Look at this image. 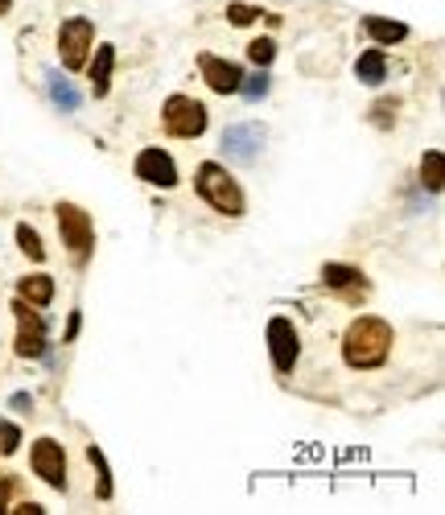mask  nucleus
Segmentation results:
<instances>
[{
	"instance_id": "f257e3e1",
	"label": "nucleus",
	"mask_w": 445,
	"mask_h": 515,
	"mask_svg": "<svg viewBox=\"0 0 445 515\" xmlns=\"http://www.w3.org/2000/svg\"><path fill=\"white\" fill-rule=\"evenodd\" d=\"M392 342H396V334H392V326L384 318L359 313L347 326V334H342V359H347L350 371H376V367H384Z\"/></svg>"
},
{
	"instance_id": "f03ea898",
	"label": "nucleus",
	"mask_w": 445,
	"mask_h": 515,
	"mask_svg": "<svg viewBox=\"0 0 445 515\" xmlns=\"http://www.w3.org/2000/svg\"><path fill=\"white\" fill-rule=\"evenodd\" d=\"M194 190H198L203 203H211L214 211L227 214V219H243V211H248V198H243L240 182H235L219 161H203V166L194 169Z\"/></svg>"
},
{
	"instance_id": "7ed1b4c3",
	"label": "nucleus",
	"mask_w": 445,
	"mask_h": 515,
	"mask_svg": "<svg viewBox=\"0 0 445 515\" xmlns=\"http://www.w3.org/2000/svg\"><path fill=\"white\" fill-rule=\"evenodd\" d=\"M54 214H59V231H62V243H67L70 260L83 268V264L91 260V252H95V227H91V214L78 203H59L54 206Z\"/></svg>"
},
{
	"instance_id": "20e7f679",
	"label": "nucleus",
	"mask_w": 445,
	"mask_h": 515,
	"mask_svg": "<svg viewBox=\"0 0 445 515\" xmlns=\"http://www.w3.org/2000/svg\"><path fill=\"white\" fill-rule=\"evenodd\" d=\"M206 107L198 104L194 95H169L161 107V128L169 132V137L177 140H194V137H203L206 132Z\"/></svg>"
},
{
	"instance_id": "39448f33",
	"label": "nucleus",
	"mask_w": 445,
	"mask_h": 515,
	"mask_svg": "<svg viewBox=\"0 0 445 515\" xmlns=\"http://www.w3.org/2000/svg\"><path fill=\"white\" fill-rule=\"evenodd\" d=\"M95 46V25L87 17H70L59 25V59L67 70H83Z\"/></svg>"
},
{
	"instance_id": "423d86ee",
	"label": "nucleus",
	"mask_w": 445,
	"mask_h": 515,
	"mask_svg": "<svg viewBox=\"0 0 445 515\" xmlns=\"http://www.w3.org/2000/svg\"><path fill=\"white\" fill-rule=\"evenodd\" d=\"M13 313H17V342H13L17 359H41L50 350V339H46V321H41L38 305L17 297V302H13Z\"/></svg>"
},
{
	"instance_id": "0eeeda50",
	"label": "nucleus",
	"mask_w": 445,
	"mask_h": 515,
	"mask_svg": "<svg viewBox=\"0 0 445 515\" xmlns=\"http://www.w3.org/2000/svg\"><path fill=\"white\" fill-rule=\"evenodd\" d=\"M268 355H272V367L289 375L297 367V355H301V339H297V326L289 318H272L268 321Z\"/></svg>"
},
{
	"instance_id": "6e6552de",
	"label": "nucleus",
	"mask_w": 445,
	"mask_h": 515,
	"mask_svg": "<svg viewBox=\"0 0 445 515\" xmlns=\"http://www.w3.org/2000/svg\"><path fill=\"white\" fill-rule=\"evenodd\" d=\"M30 462H33V474H38L46 486H54V491H67V454H62V446L54 438L33 441Z\"/></svg>"
},
{
	"instance_id": "1a4fd4ad",
	"label": "nucleus",
	"mask_w": 445,
	"mask_h": 515,
	"mask_svg": "<svg viewBox=\"0 0 445 515\" xmlns=\"http://www.w3.org/2000/svg\"><path fill=\"white\" fill-rule=\"evenodd\" d=\"M264 140H268V128L264 124H232L222 132V153L232 157V161H243V166H248V161H256Z\"/></svg>"
},
{
	"instance_id": "9d476101",
	"label": "nucleus",
	"mask_w": 445,
	"mask_h": 515,
	"mask_svg": "<svg viewBox=\"0 0 445 515\" xmlns=\"http://www.w3.org/2000/svg\"><path fill=\"white\" fill-rule=\"evenodd\" d=\"M132 169H136V177L149 185H161V190H174L177 185V166L165 149H141Z\"/></svg>"
},
{
	"instance_id": "9b49d317",
	"label": "nucleus",
	"mask_w": 445,
	"mask_h": 515,
	"mask_svg": "<svg viewBox=\"0 0 445 515\" xmlns=\"http://www.w3.org/2000/svg\"><path fill=\"white\" fill-rule=\"evenodd\" d=\"M322 289L339 293L347 302H363L368 297V276L355 264H322Z\"/></svg>"
},
{
	"instance_id": "f8f14e48",
	"label": "nucleus",
	"mask_w": 445,
	"mask_h": 515,
	"mask_svg": "<svg viewBox=\"0 0 445 515\" xmlns=\"http://www.w3.org/2000/svg\"><path fill=\"white\" fill-rule=\"evenodd\" d=\"M198 70H203L206 87H211V91H219V95H235V91H240V78H243V70L235 67V62H227V59H214V54H198Z\"/></svg>"
},
{
	"instance_id": "ddd939ff",
	"label": "nucleus",
	"mask_w": 445,
	"mask_h": 515,
	"mask_svg": "<svg viewBox=\"0 0 445 515\" xmlns=\"http://www.w3.org/2000/svg\"><path fill=\"white\" fill-rule=\"evenodd\" d=\"M95 50V59H91L87 67V78H91V95L104 99L107 91H112V70H116V46H91Z\"/></svg>"
},
{
	"instance_id": "4468645a",
	"label": "nucleus",
	"mask_w": 445,
	"mask_h": 515,
	"mask_svg": "<svg viewBox=\"0 0 445 515\" xmlns=\"http://www.w3.org/2000/svg\"><path fill=\"white\" fill-rule=\"evenodd\" d=\"M355 78L359 83H368V87H379V83H384L387 78V54L384 50H363V54H359V62H355Z\"/></svg>"
},
{
	"instance_id": "2eb2a0df",
	"label": "nucleus",
	"mask_w": 445,
	"mask_h": 515,
	"mask_svg": "<svg viewBox=\"0 0 445 515\" xmlns=\"http://www.w3.org/2000/svg\"><path fill=\"white\" fill-rule=\"evenodd\" d=\"M17 297L21 302H30V305H50L54 302V276H46V273H38V276H21L17 281Z\"/></svg>"
},
{
	"instance_id": "dca6fc26",
	"label": "nucleus",
	"mask_w": 445,
	"mask_h": 515,
	"mask_svg": "<svg viewBox=\"0 0 445 515\" xmlns=\"http://www.w3.org/2000/svg\"><path fill=\"white\" fill-rule=\"evenodd\" d=\"M363 33H368L376 46H396V41L408 38V25L387 21V17H363Z\"/></svg>"
},
{
	"instance_id": "f3484780",
	"label": "nucleus",
	"mask_w": 445,
	"mask_h": 515,
	"mask_svg": "<svg viewBox=\"0 0 445 515\" xmlns=\"http://www.w3.org/2000/svg\"><path fill=\"white\" fill-rule=\"evenodd\" d=\"M46 91H50V99H54V107H62V112H78V104H83V95L75 91V83L62 78L59 70H46Z\"/></svg>"
},
{
	"instance_id": "a211bd4d",
	"label": "nucleus",
	"mask_w": 445,
	"mask_h": 515,
	"mask_svg": "<svg viewBox=\"0 0 445 515\" xmlns=\"http://www.w3.org/2000/svg\"><path fill=\"white\" fill-rule=\"evenodd\" d=\"M441 182H445V157H441V149H429V153L421 157V185L437 194Z\"/></svg>"
},
{
	"instance_id": "6ab92c4d",
	"label": "nucleus",
	"mask_w": 445,
	"mask_h": 515,
	"mask_svg": "<svg viewBox=\"0 0 445 515\" xmlns=\"http://www.w3.org/2000/svg\"><path fill=\"white\" fill-rule=\"evenodd\" d=\"M268 87H272L268 67H256V75H243L240 78V95L248 99V104H260V99L268 95Z\"/></svg>"
},
{
	"instance_id": "aec40b11",
	"label": "nucleus",
	"mask_w": 445,
	"mask_h": 515,
	"mask_svg": "<svg viewBox=\"0 0 445 515\" xmlns=\"http://www.w3.org/2000/svg\"><path fill=\"white\" fill-rule=\"evenodd\" d=\"M17 248L30 256V260H38V264L46 260V243H41V235L33 231L30 223H17Z\"/></svg>"
},
{
	"instance_id": "412c9836",
	"label": "nucleus",
	"mask_w": 445,
	"mask_h": 515,
	"mask_svg": "<svg viewBox=\"0 0 445 515\" xmlns=\"http://www.w3.org/2000/svg\"><path fill=\"white\" fill-rule=\"evenodd\" d=\"M248 59H252L256 67H268V62L277 59V41H272V38H256L252 46H248Z\"/></svg>"
},
{
	"instance_id": "4be33fe9",
	"label": "nucleus",
	"mask_w": 445,
	"mask_h": 515,
	"mask_svg": "<svg viewBox=\"0 0 445 515\" xmlns=\"http://www.w3.org/2000/svg\"><path fill=\"white\" fill-rule=\"evenodd\" d=\"M87 457H91V466H95V474H99V499H112V474H107L104 454H99V449L91 446V449H87Z\"/></svg>"
},
{
	"instance_id": "5701e85b",
	"label": "nucleus",
	"mask_w": 445,
	"mask_h": 515,
	"mask_svg": "<svg viewBox=\"0 0 445 515\" xmlns=\"http://www.w3.org/2000/svg\"><path fill=\"white\" fill-rule=\"evenodd\" d=\"M371 112H376V116H371V124H376V128H392V124H396V99H379Z\"/></svg>"
},
{
	"instance_id": "b1692460",
	"label": "nucleus",
	"mask_w": 445,
	"mask_h": 515,
	"mask_svg": "<svg viewBox=\"0 0 445 515\" xmlns=\"http://www.w3.org/2000/svg\"><path fill=\"white\" fill-rule=\"evenodd\" d=\"M21 446V429L13 420H0V454H17Z\"/></svg>"
},
{
	"instance_id": "393cba45",
	"label": "nucleus",
	"mask_w": 445,
	"mask_h": 515,
	"mask_svg": "<svg viewBox=\"0 0 445 515\" xmlns=\"http://www.w3.org/2000/svg\"><path fill=\"white\" fill-rule=\"evenodd\" d=\"M256 17H260V9H252V5H227V21L232 25H252Z\"/></svg>"
},
{
	"instance_id": "a878e982",
	"label": "nucleus",
	"mask_w": 445,
	"mask_h": 515,
	"mask_svg": "<svg viewBox=\"0 0 445 515\" xmlns=\"http://www.w3.org/2000/svg\"><path fill=\"white\" fill-rule=\"evenodd\" d=\"M13 486H17V478H13V474H0V515L9 511V495H13Z\"/></svg>"
},
{
	"instance_id": "bb28decb",
	"label": "nucleus",
	"mask_w": 445,
	"mask_h": 515,
	"mask_svg": "<svg viewBox=\"0 0 445 515\" xmlns=\"http://www.w3.org/2000/svg\"><path fill=\"white\" fill-rule=\"evenodd\" d=\"M9 404H13L17 412H30V409H33V396H30V392H17V396H13Z\"/></svg>"
},
{
	"instance_id": "cd10ccee",
	"label": "nucleus",
	"mask_w": 445,
	"mask_h": 515,
	"mask_svg": "<svg viewBox=\"0 0 445 515\" xmlns=\"http://www.w3.org/2000/svg\"><path fill=\"white\" fill-rule=\"evenodd\" d=\"M78 326H83V318H78V313H70V321H67V334H62V342H75Z\"/></svg>"
},
{
	"instance_id": "c85d7f7f",
	"label": "nucleus",
	"mask_w": 445,
	"mask_h": 515,
	"mask_svg": "<svg viewBox=\"0 0 445 515\" xmlns=\"http://www.w3.org/2000/svg\"><path fill=\"white\" fill-rule=\"evenodd\" d=\"M9 511H17V515H41L46 507H41V503H21V507H9Z\"/></svg>"
},
{
	"instance_id": "c756f323",
	"label": "nucleus",
	"mask_w": 445,
	"mask_h": 515,
	"mask_svg": "<svg viewBox=\"0 0 445 515\" xmlns=\"http://www.w3.org/2000/svg\"><path fill=\"white\" fill-rule=\"evenodd\" d=\"M13 13V0H0V17H9Z\"/></svg>"
}]
</instances>
